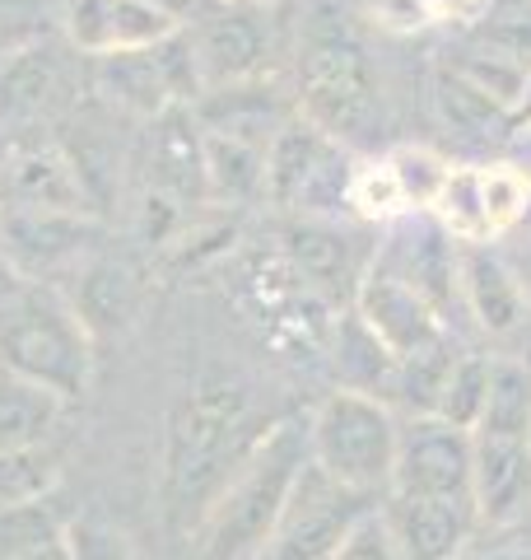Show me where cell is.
<instances>
[{
    "instance_id": "1",
    "label": "cell",
    "mask_w": 531,
    "mask_h": 560,
    "mask_svg": "<svg viewBox=\"0 0 531 560\" xmlns=\"http://www.w3.org/2000/svg\"><path fill=\"white\" fill-rule=\"evenodd\" d=\"M266 430H252V388L238 374H201L168 416L164 444V518L177 537L205 518L228 477L252 458Z\"/></svg>"
},
{
    "instance_id": "2",
    "label": "cell",
    "mask_w": 531,
    "mask_h": 560,
    "mask_svg": "<svg viewBox=\"0 0 531 560\" xmlns=\"http://www.w3.org/2000/svg\"><path fill=\"white\" fill-rule=\"evenodd\" d=\"M0 370L80 401L94 378V337L51 280H33L0 261Z\"/></svg>"
},
{
    "instance_id": "3",
    "label": "cell",
    "mask_w": 531,
    "mask_h": 560,
    "mask_svg": "<svg viewBox=\"0 0 531 560\" xmlns=\"http://www.w3.org/2000/svg\"><path fill=\"white\" fill-rule=\"evenodd\" d=\"M308 467V425L298 420H275L261 434L220 500L191 528V560H257L271 541L280 514L294 495L298 471Z\"/></svg>"
},
{
    "instance_id": "4",
    "label": "cell",
    "mask_w": 531,
    "mask_h": 560,
    "mask_svg": "<svg viewBox=\"0 0 531 560\" xmlns=\"http://www.w3.org/2000/svg\"><path fill=\"white\" fill-rule=\"evenodd\" d=\"M298 117L327 131L341 145H368L382 127L378 80L364 47L345 28H312L298 51V84H294Z\"/></svg>"
},
{
    "instance_id": "5",
    "label": "cell",
    "mask_w": 531,
    "mask_h": 560,
    "mask_svg": "<svg viewBox=\"0 0 531 560\" xmlns=\"http://www.w3.org/2000/svg\"><path fill=\"white\" fill-rule=\"evenodd\" d=\"M401 444V420L378 397L335 388L308 420V458L317 471H327L335 486L359 490V495H387L392 490Z\"/></svg>"
},
{
    "instance_id": "6",
    "label": "cell",
    "mask_w": 531,
    "mask_h": 560,
    "mask_svg": "<svg viewBox=\"0 0 531 560\" xmlns=\"http://www.w3.org/2000/svg\"><path fill=\"white\" fill-rule=\"evenodd\" d=\"M350 173H354V160L341 140L317 131L308 117H294L266 145V201L312 220H331L345 210Z\"/></svg>"
},
{
    "instance_id": "7",
    "label": "cell",
    "mask_w": 531,
    "mask_h": 560,
    "mask_svg": "<svg viewBox=\"0 0 531 560\" xmlns=\"http://www.w3.org/2000/svg\"><path fill=\"white\" fill-rule=\"evenodd\" d=\"M103 248V224L75 210L0 206V261L33 280L66 285Z\"/></svg>"
},
{
    "instance_id": "8",
    "label": "cell",
    "mask_w": 531,
    "mask_h": 560,
    "mask_svg": "<svg viewBox=\"0 0 531 560\" xmlns=\"http://www.w3.org/2000/svg\"><path fill=\"white\" fill-rule=\"evenodd\" d=\"M374 510V495L335 486L327 471H317L312 458L298 471L294 495L280 514L271 541L257 560H331V551L341 547V537L350 533L354 518H364Z\"/></svg>"
},
{
    "instance_id": "9",
    "label": "cell",
    "mask_w": 531,
    "mask_h": 560,
    "mask_svg": "<svg viewBox=\"0 0 531 560\" xmlns=\"http://www.w3.org/2000/svg\"><path fill=\"white\" fill-rule=\"evenodd\" d=\"M471 430H457L438 416H411L401 425L392 490L387 495H429V500H457L471 504Z\"/></svg>"
},
{
    "instance_id": "10",
    "label": "cell",
    "mask_w": 531,
    "mask_h": 560,
    "mask_svg": "<svg viewBox=\"0 0 531 560\" xmlns=\"http://www.w3.org/2000/svg\"><path fill=\"white\" fill-rule=\"evenodd\" d=\"M75 57L66 38H24L0 51V127L57 117L75 98Z\"/></svg>"
},
{
    "instance_id": "11",
    "label": "cell",
    "mask_w": 531,
    "mask_h": 560,
    "mask_svg": "<svg viewBox=\"0 0 531 560\" xmlns=\"http://www.w3.org/2000/svg\"><path fill=\"white\" fill-rule=\"evenodd\" d=\"M182 28L173 0H61V38L80 57H117L145 51Z\"/></svg>"
},
{
    "instance_id": "12",
    "label": "cell",
    "mask_w": 531,
    "mask_h": 560,
    "mask_svg": "<svg viewBox=\"0 0 531 560\" xmlns=\"http://www.w3.org/2000/svg\"><path fill=\"white\" fill-rule=\"evenodd\" d=\"M0 206L75 210V215L98 210L75 154L61 140H10V154L0 164Z\"/></svg>"
},
{
    "instance_id": "13",
    "label": "cell",
    "mask_w": 531,
    "mask_h": 560,
    "mask_svg": "<svg viewBox=\"0 0 531 560\" xmlns=\"http://www.w3.org/2000/svg\"><path fill=\"white\" fill-rule=\"evenodd\" d=\"M350 308L359 313L368 323V331L392 350L397 360L415 355V350L442 341V323H438V308L424 300V294L411 285V280H401L397 271H387L382 261H368V271L359 280V290H354Z\"/></svg>"
},
{
    "instance_id": "14",
    "label": "cell",
    "mask_w": 531,
    "mask_h": 560,
    "mask_svg": "<svg viewBox=\"0 0 531 560\" xmlns=\"http://www.w3.org/2000/svg\"><path fill=\"white\" fill-rule=\"evenodd\" d=\"M191 51H197L205 90L210 84L252 80L266 70V57H271V24L261 20L257 0H228V5H215L197 24Z\"/></svg>"
},
{
    "instance_id": "15",
    "label": "cell",
    "mask_w": 531,
    "mask_h": 560,
    "mask_svg": "<svg viewBox=\"0 0 531 560\" xmlns=\"http://www.w3.org/2000/svg\"><path fill=\"white\" fill-rule=\"evenodd\" d=\"M191 113L205 131L228 136V140H247V145L266 150L271 140L298 117L294 94H285V84L271 75H252V80H234V84H210L201 98L191 103Z\"/></svg>"
},
{
    "instance_id": "16",
    "label": "cell",
    "mask_w": 531,
    "mask_h": 560,
    "mask_svg": "<svg viewBox=\"0 0 531 560\" xmlns=\"http://www.w3.org/2000/svg\"><path fill=\"white\" fill-rule=\"evenodd\" d=\"M280 257L290 261L294 276L312 294H327V300H341V294L354 300V290H359V280L368 271L359 238L345 234L341 224L312 220V215H298L294 224L280 230Z\"/></svg>"
},
{
    "instance_id": "17",
    "label": "cell",
    "mask_w": 531,
    "mask_h": 560,
    "mask_svg": "<svg viewBox=\"0 0 531 560\" xmlns=\"http://www.w3.org/2000/svg\"><path fill=\"white\" fill-rule=\"evenodd\" d=\"M150 187L182 201L187 210L210 206L205 197V127L191 113V103H173L150 121Z\"/></svg>"
},
{
    "instance_id": "18",
    "label": "cell",
    "mask_w": 531,
    "mask_h": 560,
    "mask_svg": "<svg viewBox=\"0 0 531 560\" xmlns=\"http://www.w3.org/2000/svg\"><path fill=\"white\" fill-rule=\"evenodd\" d=\"M471 500L481 523H508L531 504V444L508 434H471Z\"/></svg>"
},
{
    "instance_id": "19",
    "label": "cell",
    "mask_w": 531,
    "mask_h": 560,
    "mask_svg": "<svg viewBox=\"0 0 531 560\" xmlns=\"http://www.w3.org/2000/svg\"><path fill=\"white\" fill-rule=\"evenodd\" d=\"M382 518L392 528L405 560H457L471 537L475 510L457 500H429V495H387Z\"/></svg>"
},
{
    "instance_id": "20",
    "label": "cell",
    "mask_w": 531,
    "mask_h": 560,
    "mask_svg": "<svg viewBox=\"0 0 531 560\" xmlns=\"http://www.w3.org/2000/svg\"><path fill=\"white\" fill-rule=\"evenodd\" d=\"M457 294L467 300L471 318L489 337H508L527 318V294L518 285V271L499 253H489V243H462L457 248Z\"/></svg>"
},
{
    "instance_id": "21",
    "label": "cell",
    "mask_w": 531,
    "mask_h": 560,
    "mask_svg": "<svg viewBox=\"0 0 531 560\" xmlns=\"http://www.w3.org/2000/svg\"><path fill=\"white\" fill-rule=\"evenodd\" d=\"M70 280H75V285H61V290L70 294V304H75V313L84 318L94 341L117 337V331L131 323L135 300H140V280L131 271V261H121L117 253L98 248Z\"/></svg>"
},
{
    "instance_id": "22",
    "label": "cell",
    "mask_w": 531,
    "mask_h": 560,
    "mask_svg": "<svg viewBox=\"0 0 531 560\" xmlns=\"http://www.w3.org/2000/svg\"><path fill=\"white\" fill-rule=\"evenodd\" d=\"M70 401L61 393L43 388L33 378L0 370V453L20 448H47L51 434L61 430Z\"/></svg>"
},
{
    "instance_id": "23",
    "label": "cell",
    "mask_w": 531,
    "mask_h": 560,
    "mask_svg": "<svg viewBox=\"0 0 531 560\" xmlns=\"http://www.w3.org/2000/svg\"><path fill=\"white\" fill-rule=\"evenodd\" d=\"M331 364H335V378L341 388L350 393H364V397H397V374H401V360L387 350L359 313H341L335 318V341H331Z\"/></svg>"
},
{
    "instance_id": "24",
    "label": "cell",
    "mask_w": 531,
    "mask_h": 560,
    "mask_svg": "<svg viewBox=\"0 0 531 560\" xmlns=\"http://www.w3.org/2000/svg\"><path fill=\"white\" fill-rule=\"evenodd\" d=\"M205 197L210 206H247L266 197V150L205 131Z\"/></svg>"
},
{
    "instance_id": "25",
    "label": "cell",
    "mask_w": 531,
    "mask_h": 560,
    "mask_svg": "<svg viewBox=\"0 0 531 560\" xmlns=\"http://www.w3.org/2000/svg\"><path fill=\"white\" fill-rule=\"evenodd\" d=\"M471 434H508V440H527L531 434V364L527 360H489L485 411Z\"/></svg>"
},
{
    "instance_id": "26",
    "label": "cell",
    "mask_w": 531,
    "mask_h": 560,
    "mask_svg": "<svg viewBox=\"0 0 531 560\" xmlns=\"http://www.w3.org/2000/svg\"><path fill=\"white\" fill-rule=\"evenodd\" d=\"M434 103L448 127L467 131V136H494V131H512V113H504L494 98H485L475 84H467L457 70L442 66L438 84H434Z\"/></svg>"
},
{
    "instance_id": "27",
    "label": "cell",
    "mask_w": 531,
    "mask_h": 560,
    "mask_svg": "<svg viewBox=\"0 0 531 560\" xmlns=\"http://www.w3.org/2000/svg\"><path fill=\"white\" fill-rule=\"evenodd\" d=\"M481 210L489 243L512 234L531 215V173L522 164H481Z\"/></svg>"
},
{
    "instance_id": "28",
    "label": "cell",
    "mask_w": 531,
    "mask_h": 560,
    "mask_svg": "<svg viewBox=\"0 0 531 560\" xmlns=\"http://www.w3.org/2000/svg\"><path fill=\"white\" fill-rule=\"evenodd\" d=\"M434 220L457 243H489L485 210H481V164H452L448 183H442L434 201Z\"/></svg>"
},
{
    "instance_id": "29",
    "label": "cell",
    "mask_w": 531,
    "mask_h": 560,
    "mask_svg": "<svg viewBox=\"0 0 531 560\" xmlns=\"http://www.w3.org/2000/svg\"><path fill=\"white\" fill-rule=\"evenodd\" d=\"M61 481V458L47 448H20V453H0V510L14 504L47 500Z\"/></svg>"
},
{
    "instance_id": "30",
    "label": "cell",
    "mask_w": 531,
    "mask_h": 560,
    "mask_svg": "<svg viewBox=\"0 0 531 560\" xmlns=\"http://www.w3.org/2000/svg\"><path fill=\"white\" fill-rule=\"evenodd\" d=\"M485 393H489V360L485 355H457L448 378H442L434 416L448 420L457 430H475L481 425V411H485Z\"/></svg>"
},
{
    "instance_id": "31",
    "label": "cell",
    "mask_w": 531,
    "mask_h": 560,
    "mask_svg": "<svg viewBox=\"0 0 531 560\" xmlns=\"http://www.w3.org/2000/svg\"><path fill=\"white\" fill-rule=\"evenodd\" d=\"M345 210H354V215L368 220V224H392L401 215H411V206H405V197H401V183H397L392 164H387V154L382 160L354 164Z\"/></svg>"
},
{
    "instance_id": "32",
    "label": "cell",
    "mask_w": 531,
    "mask_h": 560,
    "mask_svg": "<svg viewBox=\"0 0 531 560\" xmlns=\"http://www.w3.org/2000/svg\"><path fill=\"white\" fill-rule=\"evenodd\" d=\"M448 70H457L467 84H475L485 98L499 103L504 113H518L522 90H527V75H531L527 66L499 57V51L475 47V43H471V51H457V61H448Z\"/></svg>"
},
{
    "instance_id": "33",
    "label": "cell",
    "mask_w": 531,
    "mask_h": 560,
    "mask_svg": "<svg viewBox=\"0 0 531 560\" xmlns=\"http://www.w3.org/2000/svg\"><path fill=\"white\" fill-rule=\"evenodd\" d=\"M471 43L531 70V0H499L471 28Z\"/></svg>"
},
{
    "instance_id": "34",
    "label": "cell",
    "mask_w": 531,
    "mask_h": 560,
    "mask_svg": "<svg viewBox=\"0 0 531 560\" xmlns=\"http://www.w3.org/2000/svg\"><path fill=\"white\" fill-rule=\"evenodd\" d=\"M452 350H448V337L415 350V355L401 360V374H397V401H405L415 416H434L438 407V393H442V378L452 370Z\"/></svg>"
},
{
    "instance_id": "35",
    "label": "cell",
    "mask_w": 531,
    "mask_h": 560,
    "mask_svg": "<svg viewBox=\"0 0 531 560\" xmlns=\"http://www.w3.org/2000/svg\"><path fill=\"white\" fill-rule=\"evenodd\" d=\"M387 164H392V173H397L401 197H405V206H411V215L415 210H434L438 191H442V183H448V173H452V164L442 160V154H434L429 145H397L392 154H387Z\"/></svg>"
},
{
    "instance_id": "36",
    "label": "cell",
    "mask_w": 531,
    "mask_h": 560,
    "mask_svg": "<svg viewBox=\"0 0 531 560\" xmlns=\"http://www.w3.org/2000/svg\"><path fill=\"white\" fill-rule=\"evenodd\" d=\"M66 533V518L57 514V504L47 500H33V504H14V510H0V560L20 556L28 547H38L47 537H61Z\"/></svg>"
},
{
    "instance_id": "37",
    "label": "cell",
    "mask_w": 531,
    "mask_h": 560,
    "mask_svg": "<svg viewBox=\"0 0 531 560\" xmlns=\"http://www.w3.org/2000/svg\"><path fill=\"white\" fill-rule=\"evenodd\" d=\"M331 560H405V556H401V547H397L392 528H387L382 510L374 504V510H368L364 518L350 523V533L341 537V547L331 551Z\"/></svg>"
},
{
    "instance_id": "38",
    "label": "cell",
    "mask_w": 531,
    "mask_h": 560,
    "mask_svg": "<svg viewBox=\"0 0 531 560\" xmlns=\"http://www.w3.org/2000/svg\"><path fill=\"white\" fill-rule=\"evenodd\" d=\"M70 560H140L135 547L103 518H66Z\"/></svg>"
},
{
    "instance_id": "39",
    "label": "cell",
    "mask_w": 531,
    "mask_h": 560,
    "mask_svg": "<svg viewBox=\"0 0 531 560\" xmlns=\"http://www.w3.org/2000/svg\"><path fill=\"white\" fill-rule=\"evenodd\" d=\"M489 0H420L424 24H475L485 14Z\"/></svg>"
},
{
    "instance_id": "40",
    "label": "cell",
    "mask_w": 531,
    "mask_h": 560,
    "mask_svg": "<svg viewBox=\"0 0 531 560\" xmlns=\"http://www.w3.org/2000/svg\"><path fill=\"white\" fill-rule=\"evenodd\" d=\"M10 560H70V541H66V533L47 537V541H38V547H28V551L10 556Z\"/></svg>"
},
{
    "instance_id": "41",
    "label": "cell",
    "mask_w": 531,
    "mask_h": 560,
    "mask_svg": "<svg viewBox=\"0 0 531 560\" xmlns=\"http://www.w3.org/2000/svg\"><path fill=\"white\" fill-rule=\"evenodd\" d=\"M512 145H518L522 164H531V121H522V127H512Z\"/></svg>"
},
{
    "instance_id": "42",
    "label": "cell",
    "mask_w": 531,
    "mask_h": 560,
    "mask_svg": "<svg viewBox=\"0 0 531 560\" xmlns=\"http://www.w3.org/2000/svg\"><path fill=\"white\" fill-rule=\"evenodd\" d=\"M512 271H518V285H522L527 304H531V253H527V257H518V261H512Z\"/></svg>"
},
{
    "instance_id": "43",
    "label": "cell",
    "mask_w": 531,
    "mask_h": 560,
    "mask_svg": "<svg viewBox=\"0 0 531 560\" xmlns=\"http://www.w3.org/2000/svg\"><path fill=\"white\" fill-rule=\"evenodd\" d=\"M522 121H531V75H527V90H522L518 113H512V127H522Z\"/></svg>"
},
{
    "instance_id": "44",
    "label": "cell",
    "mask_w": 531,
    "mask_h": 560,
    "mask_svg": "<svg viewBox=\"0 0 531 560\" xmlns=\"http://www.w3.org/2000/svg\"><path fill=\"white\" fill-rule=\"evenodd\" d=\"M462 560V556H457ZM475 560H531V551H494V556H475Z\"/></svg>"
},
{
    "instance_id": "45",
    "label": "cell",
    "mask_w": 531,
    "mask_h": 560,
    "mask_svg": "<svg viewBox=\"0 0 531 560\" xmlns=\"http://www.w3.org/2000/svg\"><path fill=\"white\" fill-rule=\"evenodd\" d=\"M5 154H10V131L0 127V164H5Z\"/></svg>"
},
{
    "instance_id": "46",
    "label": "cell",
    "mask_w": 531,
    "mask_h": 560,
    "mask_svg": "<svg viewBox=\"0 0 531 560\" xmlns=\"http://www.w3.org/2000/svg\"><path fill=\"white\" fill-rule=\"evenodd\" d=\"M257 5H271V0H257Z\"/></svg>"
},
{
    "instance_id": "47",
    "label": "cell",
    "mask_w": 531,
    "mask_h": 560,
    "mask_svg": "<svg viewBox=\"0 0 531 560\" xmlns=\"http://www.w3.org/2000/svg\"><path fill=\"white\" fill-rule=\"evenodd\" d=\"M215 5H228V0H215Z\"/></svg>"
},
{
    "instance_id": "48",
    "label": "cell",
    "mask_w": 531,
    "mask_h": 560,
    "mask_svg": "<svg viewBox=\"0 0 531 560\" xmlns=\"http://www.w3.org/2000/svg\"><path fill=\"white\" fill-rule=\"evenodd\" d=\"M527 444H531V434H527Z\"/></svg>"
}]
</instances>
